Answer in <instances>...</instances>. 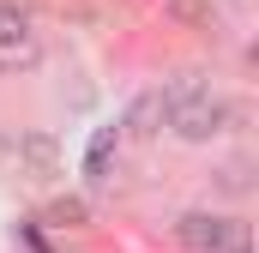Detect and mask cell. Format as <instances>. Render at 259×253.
I'll return each instance as SVG.
<instances>
[{
	"label": "cell",
	"mask_w": 259,
	"mask_h": 253,
	"mask_svg": "<svg viewBox=\"0 0 259 253\" xmlns=\"http://www.w3.org/2000/svg\"><path fill=\"white\" fill-rule=\"evenodd\" d=\"M84 217H91L84 199H55V205H49V223H55V229H78Z\"/></svg>",
	"instance_id": "cell-10"
},
{
	"label": "cell",
	"mask_w": 259,
	"mask_h": 253,
	"mask_svg": "<svg viewBox=\"0 0 259 253\" xmlns=\"http://www.w3.org/2000/svg\"><path fill=\"white\" fill-rule=\"evenodd\" d=\"M36 61H42L36 36H30V43H6V49H0V72H30Z\"/></svg>",
	"instance_id": "cell-8"
},
{
	"label": "cell",
	"mask_w": 259,
	"mask_h": 253,
	"mask_svg": "<svg viewBox=\"0 0 259 253\" xmlns=\"http://www.w3.org/2000/svg\"><path fill=\"white\" fill-rule=\"evenodd\" d=\"M163 121H169L163 91H145V97L127 109V133H133V139H157V133H163Z\"/></svg>",
	"instance_id": "cell-4"
},
{
	"label": "cell",
	"mask_w": 259,
	"mask_h": 253,
	"mask_svg": "<svg viewBox=\"0 0 259 253\" xmlns=\"http://www.w3.org/2000/svg\"><path fill=\"white\" fill-rule=\"evenodd\" d=\"M6 43H30V12L12 6V0H0V49Z\"/></svg>",
	"instance_id": "cell-7"
},
{
	"label": "cell",
	"mask_w": 259,
	"mask_h": 253,
	"mask_svg": "<svg viewBox=\"0 0 259 253\" xmlns=\"http://www.w3.org/2000/svg\"><path fill=\"white\" fill-rule=\"evenodd\" d=\"M163 126H169V133H175L181 145H211L217 133H229V126H235V103H229V97H217V91L205 85L199 97H187V103H175Z\"/></svg>",
	"instance_id": "cell-1"
},
{
	"label": "cell",
	"mask_w": 259,
	"mask_h": 253,
	"mask_svg": "<svg viewBox=\"0 0 259 253\" xmlns=\"http://www.w3.org/2000/svg\"><path fill=\"white\" fill-rule=\"evenodd\" d=\"M205 91V72H175L169 85H163V103L175 109V103H187V97H199Z\"/></svg>",
	"instance_id": "cell-9"
},
{
	"label": "cell",
	"mask_w": 259,
	"mask_h": 253,
	"mask_svg": "<svg viewBox=\"0 0 259 253\" xmlns=\"http://www.w3.org/2000/svg\"><path fill=\"white\" fill-rule=\"evenodd\" d=\"M163 12L187 30H217V6L211 0H163Z\"/></svg>",
	"instance_id": "cell-5"
},
{
	"label": "cell",
	"mask_w": 259,
	"mask_h": 253,
	"mask_svg": "<svg viewBox=\"0 0 259 253\" xmlns=\"http://www.w3.org/2000/svg\"><path fill=\"white\" fill-rule=\"evenodd\" d=\"M175 241L187 253H247V223L217 217V211H181L175 217Z\"/></svg>",
	"instance_id": "cell-2"
},
{
	"label": "cell",
	"mask_w": 259,
	"mask_h": 253,
	"mask_svg": "<svg viewBox=\"0 0 259 253\" xmlns=\"http://www.w3.org/2000/svg\"><path fill=\"white\" fill-rule=\"evenodd\" d=\"M115 145H121V126H103V133L91 139V151H84V175H91V181H109L103 169H109V151H115Z\"/></svg>",
	"instance_id": "cell-6"
},
{
	"label": "cell",
	"mask_w": 259,
	"mask_h": 253,
	"mask_svg": "<svg viewBox=\"0 0 259 253\" xmlns=\"http://www.w3.org/2000/svg\"><path fill=\"white\" fill-rule=\"evenodd\" d=\"M12 157H18V175H24V181H55V175H61V139H55L49 126L18 133Z\"/></svg>",
	"instance_id": "cell-3"
}]
</instances>
